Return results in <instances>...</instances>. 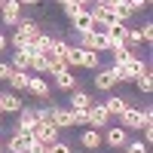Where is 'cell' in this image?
<instances>
[{"instance_id": "d6a6232c", "label": "cell", "mask_w": 153, "mask_h": 153, "mask_svg": "<svg viewBox=\"0 0 153 153\" xmlns=\"http://www.w3.org/2000/svg\"><path fill=\"white\" fill-rule=\"evenodd\" d=\"M129 3H132V9L138 12V9H144V6H150V0H129Z\"/></svg>"}, {"instance_id": "e575fe53", "label": "cell", "mask_w": 153, "mask_h": 153, "mask_svg": "<svg viewBox=\"0 0 153 153\" xmlns=\"http://www.w3.org/2000/svg\"><path fill=\"white\" fill-rule=\"evenodd\" d=\"M6 46H9V37L0 31V52H6Z\"/></svg>"}, {"instance_id": "f35d334b", "label": "cell", "mask_w": 153, "mask_h": 153, "mask_svg": "<svg viewBox=\"0 0 153 153\" xmlns=\"http://www.w3.org/2000/svg\"><path fill=\"white\" fill-rule=\"evenodd\" d=\"M58 3H61V6H65V3H68V0H58Z\"/></svg>"}, {"instance_id": "ab89813d", "label": "cell", "mask_w": 153, "mask_h": 153, "mask_svg": "<svg viewBox=\"0 0 153 153\" xmlns=\"http://www.w3.org/2000/svg\"><path fill=\"white\" fill-rule=\"evenodd\" d=\"M0 153H3V141H0Z\"/></svg>"}, {"instance_id": "9c48e42d", "label": "cell", "mask_w": 153, "mask_h": 153, "mask_svg": "<svg viewBox=\"0 0 153 153\" xmlns=\"http://www.w3.org/2000/svg\"><path fill=\"white\" fill-rule=\"evenodd\" d=\"M49 123L58 126V129H71V110L58 107V104H49Z\"/></svg>"}, {"instance_id": "d4e9b609", "label": "cell", "mask_w": 153, "mask_h": 153, "mask_svg": "<svg viewBox=\"0 0 153 153\" xmlns=\"http://www.w3.org/2000/svg\"><path fill=\"white\" fill-rule=\"evenodd\" d=\"M135 86H138V92L150 95V92H153V76H150V71H147V74H141V76H135Z\"/></svg>"}, {"instance_id": "ba28073f", "label": "cell", "mask_w": 153, "mask_h": 153, "mask_svg": "<svg viewBox=\"0 0 153 153\" xmlns=\"http://www.w3.org/2000/svg\"><path fill=\"white\" fill-rule=\"evenodd\" d=\"M92 83H95L98 92H110V89L117 86V76H113V71H110V68H98V71H95V76H92Z\"/></svg>"}, {"instance_id": "e0dca14e", "label": "cell", "mask_w": 153, "mask_h": 153, "mask_svg": "<svg viewBox=\"0 0 153 153\" xmlns=\"http://www.w3.org/2000/svg\"><path fill=\"white\" fill-rule=\"evenodd\" d=\"M55 86L61 89V92H74V89L80 86V83H76V76H74V74H71V68H68V71L55 74Z\"/></svg>"}, {"instance_id": "7c38bea8", "label": "cell", "mask_w": 153, "mask_h": 153, "mask_svg": "<svg viewBox=\"0 0 153 153\" xmlns=\"http://www.w3.org/2000/svg\"><path fill=\"white\" fill-rule=\"evenodd\" d=\"M92 95H89V92H83V89L80 86H76L74 89V92H71V110H89V107H92Z\"/></svg>"}, {"instance_id": "277c9868", "label": "cell", "mask_w": 153, "mask_h": 153, "mask_svg": "<svg viewBox=\"0 0 153 153\" xmlns=\"http://www.w3.org/2000/svg\"><path fill=\"white\" fill-rule=\"evenodd\" d=\"M110 113H107V107L101 104V101H92V107H89V126L92 129H104V126H110Z\"/></svg>"}, {"instance_id": "4316f807", "label": "cell", "mask_w": 153, "mask_h": 153, "mask_svg": "<svg viewBox=\"0 0 153 153\" xmlns=\"http://www.w3.org/2000/svg\"><path fill=\"white\" fill-rule=\"evenodd\" d=\"M71 126H89V110H71Z\"/></svg>"}, {"instance_id": "8992f818", "label": "cell", "mask_w": 153, "mask_h": 153, "mask_svg": "<svg viewBox=\"0 0 153 153\" xmlns=\"http://www.w3.org/2000/svg\"><path fill=\"white\" fill-rule=\"evenodd\" d=\"M120 123H123V129H144V120H141V110H138V107H132V104H126V110L120 113V117H117Z\"/></svg>"}, {"instance_id": "2e32d148", "label": "cell", "mask_w": 153, "mask_h": 153, "mask_svg": "<svg viewBox=\"0 0 153 153\" xmlns=\"http://www.w3.org/2000/svg\"><path fill=\"white\" fill-rule=\"evenodd\" d=\"M3 150H9V153H28V138L12 132L6 141H3Z\"/></svg>"}, {"instance_id": "44dd1931", "label": "cell", "mask_w": 153, "mask_h": 153, "mask_svg": "<svg viewBox=\"0 0 153 153\" xmlns=\"http://www.w3.org/2000/svg\"><path fill=\"white\" fill-rule=\"evenodd\" d=\"M107 52L113 55V65H126V61H129V58L135 55V52H132V49L126 46V43H120V46H110Z\"/></svg>"}, {"instance_id": "836d02e7", "label": "cell", "mask_w": 153, "mask_h": 153, "mask_svg": "<svg viewBox=\"0 0 153 153\" xmlns=\"http://www.w3.org/2000/svg\"><path fill=\"white\" fill-rule=\"evenodd\" d=\"M150 141H153V123L144 126V144H150Z\"/></svg>"}, {"instance_id": "4fadbf2b", "label": "cell", "mask_w": 153, "mask_h": 153, "mask_svg": "<svg viewBox=\"0 0 153 153\" xmlns=\"http://www.w3.org/2000/svg\"><path fill=\"white\" fill-rule=\"evenodd\" d=\"M28 92L31 95H37V98H49V83L43 80V74H37V76H31V80H28Z\"/></svg>"}, {"instance_id": "6da1fadb", "label": "cell", "mask_w": 153, "mask_h": 153, "mask_svg": "<svg viewBox=\"0 0 153 153\" xmlns=\"http://www.w3.org/2000/svg\"><path fill=\"white\" fill-rule=\"evenodd\" d=\"M80 49H92V52H107L110 49V40L104 31H89V34H80Z\"/></svg>"}, {"instance_id": "d590c367", "label": "cell", "mask_w": 153, "mask_h": 153, "mask_svg": "<svg viewBox=\"0 0 153 153\" xmlns=\"http://www.w3.org/2000/svg\"><path fill=\"white\" fill-rule=\"evenodd\" d=\"M19 3H22V6H37L40 0H19Z\"/></svg>"}, {"instance_id": "7a4b0ae2", "label": "cell", "mask_w": 153, "mask_h": 153, "mask_svg": "<svg viewBox=\"0 0 153 153\" xmlns=\"http://www.w3.org/2000/svg\"><path fill=\"white\" fill-rule=\"evenodd\" d=\"M22 16H25V6L19 0H3V6H0V22H3L6 28H16Z\"/></svg>"}, {"instance_id": "74e56055", "label": "cell", "mask_w": 153, "mask_h": 153, "mask_svg": "<svg viewBox=\"0 0 153 153\" xmlns=\"http://www.w3.org/2000/svg\"><path fill=\"white\" fill-rule=\"evenodd\" d=\"M76 3H80V6H89V0H76Z\"/></svg>"}, {"instance_id": "9a60e30c", "label": "cell", "mask_w": 153, "mask_h": 153, "mask_svg": "<svg viewBox=\"0 0 153 153\" xmlns=\"http://www.w3.org/2000/svg\"><path fill=\"white\" fill-rule=\"evenodd\" d=\"M101 104L107 107V113H110V117H120V113L126 110V104H129V101H126V95H107L104 101H101Z\"/></svg>"}, {"instance_id": "8d00e7d4", "label": "cell", "mask_w": 153, "mask_h": 153, "mask_svg": "<svg viewBox=\"0 0 153 153\" xmlns=\"http://www.w3.org/2000/svg\"><path fill=\"white\" fill-rule=\"evenodd\" d=\"M104 3H107V6H117V3H123V0H104Z\"/></svg>"}, {"instance_id": "ac0fdd59", "label": "cell", "mask_w": 153, "mask_h": 153, "mask_svg": "<svg viewBox=\"0 0 153 153\" xmlns=\"http://www.w3.org/2000/svg\"><path fill=\"white\" fill-rule=\"evenodd\" d=\"M16 71H31V52L28 49H12V61H9Z\"/></svg>"}, {"instance_id": "7402d4cb", "label": "cell", "mask_w": 153, "mask_h": 153, "mask_svg": "<svg viewBox=\"0 0 153 153\" xmlns=\"http://www.w3.org/2000/svg\"><path fill=\"white\" fill-rule=\"evenodd\" d=\"M80 55H83V49H80V46H74V43H68V49L61 52V58H65V65H68V68H80Z\"/></svg>"}, {"instance_id": "1f68e13d", "label": "cell", "mask_w": 153, "mask_h": 153, "mask_svg": "<svg viewBox=\"0 0 153 153\" xmlns=\"http://www.w3.org/2000/svg\"><path fill=\"white\" fill-rule=\"evenodd\" d=\"M141 40H144V43H153V25H150V22L141 28Z\"/></svg>"}, {"instance_id": "cb8c5ba5", "label": "cell", "mask_w": 153, "mask_h": 153, "mask_svg": "<svg viewBox=\"0 0 153 153\" xmlns=\"http://www.w3.org/2000/svg\"><path fill=\"white\" fill-rule=\"evenodd\" d=\"M113 12H117V19H120V22H129V19L135 16V9H132V3H129V0L117 3V6H113Z\"/></svg>"}, {"instance_id": "5bb4252c", "label": "cell", "mask_w": 153, "mask_h": 153, "mask_svg": "<svg viewBox=\"0 0 153 153\" xmlns=\"http://www.w3.org/2000/svg\"><path fill=\"white\" fill-rule=\"evenodd\" d=\"M28 80H31V74L28 71H16V68H12V74H9V89H12V92H25V89H28Z\"/></svg>"}, {"instance_id": "603a6c76", "label": "cell", "mask_w": 153, "mask_h": 153, "mask_svg": "<svg viewBox=\"0 0 153 153\" xmlns=\"http://www.w3.org/2000/svg\"><path fill=\"white\" fill-rule=\"evenodd\" d=\"M126 71H129V74H132V80H135V76H141V74H147L150 68H147V61H141L138 55H132L129 61H126Z\"/></svg>"}, {"instance_id": "d6986e66", "label": "cell", "mask_w": 153, "mask_h": 153, "mask_svg": "<svg viewBox=\"0 0 153 153\" xmlns=\"http://www.w3.org/2000/svg\"><path fill=\"white\" fill-rule=\"evenodd\" d=\"M80 144H83L86 150H98V147H101V132H98V129H83Z\"/></svg>"}, {"instance_id": "f1b7e54d", "label": "cell", "mask_w": 153, "mask_h": 153, "mask_svg": "<svg viewBox=\"0 0 153 153\" xmlns=\"http://www.w3.org/2000/svg\"><path fill=\"white\" fill-rule=\"evenodd\" d=\"M46 153H74V150H71L68 141H52V144L46 147Z\"/></svg>"}, {"instance_id": "f546056e", "label": "cell", "mask_w": 153, "mask_h": 153, "mask_svg": "<svg viewBox=\"0 0 153 153\" xmlns=\"http://www.w3.org/2000/svg\"><path fill=\"white\" fill-rule=\"evenodd\" d=\"M61 9H65V16L71 19V16H76V12H80L83 6H80V3H76V0H68V3H65V6H61Z\"/></svg>"}, {"instance_id": "ffe728a7", "label": "cell", "mask_w": 153, "mask_h": 153, "mask_svg": "<svg viewBox=\"0 0 153 153\" xmlns=\"http://www.w3.org/2000/svg\"><path fill=\"white\" fill-rule=\"evenodd\" d=\"M80 68L98 71V68H101V52H92V49H83V55H80Z\"/></svg>"}, {"instance_id": "5b68a950", "label": "cell", "mask_w": 153, "mask_h": 153, "mask_svg": "<svg viewBox=\"0 0 153 153\" xmlns=\"http://www.w3.org/2000/svg\"><path fill=\"white\" fill-rule=\"evenodd\" d=\"M71 28L76 34H89V31H95V19H92V12H89V6H83L76 16H71Z\"/></svg>"}, {"instance_id": "83f0119b", "label": "cell", "mask_w": 153, "mask_h": 153, "mask_svg": "<svg viewBox=\"0 0 153 153\" xmlns=\"http://www.w3.org/2000/svg\"><path fill=\"white\" fill-rule=\"evenodd\" d=\"M9 46H12V49H28V46H31V40H28V37H22V34L16 31V34L9 37Z\"/></svg>"}, {"instance_id": "8fae6325", "label": "cell", "mask_w": 153, "mask_h": 153, "mask_svg": "<svg viewBox=\"0 0 153 153\" xmlns=\"http://www.w3.org/2000/svg\"><path fill=\"white\" fill-rule=\"evenodd\" d=\"M16 31H19L22 37H28V40L34 43V40H37V34H40L43 28H40V25H37L34 19H28V16H22V19H19V25H16Z\"/></svg>"}, {"instance_id": "4dcf8cb0", "label": "cell", "mask_w": 153, "mask_h": 153, "mask_svg": "<svg viewBox=\"0 0 153 153\" xmlns=\"http://www.w3.org/2000/svg\"><path fill=\"white\" fill-rule=\"evenodd\" d=\"M9 74H12V65H9V61H0V83H6Z\"/></svg>"}, {"instance_id": "3957f363", "label": "cell", "mask_w": 153, "mask_h": 153, "mask_svg": "<svg viewBox=\"0 0 153 153\" xmlns=\"http://www.w3.org/2000/svg\"><path fill=\"white\" fill-rule=\"evenodd\" d=\"M126 141H129V129H123V126H104L101 144H107V147H123Z\"/></svg>"}, {"instance_id": "484cf974", "label": "cell", "mask_w": 153, "mask_h": 153, "mask_svg": "<svg viewBox=\"0 0 153 153\" xmlns=\"http://www.w3.org/2000/svg\"><path fill=\"white\" fill-rule=\"evenodd\" d=\"M123 153H150V144H144V141H126Z\"/></svg>"}, {"instance_id": "30bf717a", "label": "cell", "mask_w": 153, "mask_h": 153, "mask_svg": "<svg viewBox=\"0 0 153 153\" xmlns=\"http://www.w3.org/2000/svg\"><path fill=\"white\" fill-rule=\"evenodd\" d=\"M25 104H22V98H19V92H0V110L3 113H19Z\"/></svg>"}, {"instance_id": "52a82bcc", "label": "cell", "mask_w": 153, "mask_h": 153, "mask_svg": "<svg viewBox=\"0 0 153 153\" xmlns=\"http://www.w3.org/2000/svg\"><path fill=\"white\" fill-rule=\"evenodd\" d=\"M34 135L40 138L43 144H52V141H58V126H52L49 120H37V126H34Z\"/></svg>"}, {"instance_id": "60d3db41", "label": "cell", "mask_w": 153, "mask_h": 153, "mask_svg": "<svg viewBox=\"0 0 153 153\" xmlns=\"http://www.w3.org/2000/svg\"><path fill=\"white\" fill-rule=\"evenodd\" d=\"M0 6H3V0H0Z\"/></svg>"}]
</instances>
